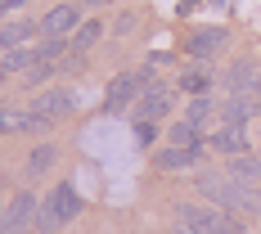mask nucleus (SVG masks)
<instances>
[{
	"mask_svg": "<svg viewBox=\"0 0 261 234\" xmlns=\"http://www.w3.org/2000/svg\"><path fill=\"white\" fill-rule=\"evenodd\" d=\"M32 63H41V50H23V45L18 50H5L0 54V77L5 72H27Z\"/></svg>",
	"mask_w": 261,
	"mask_h": 234,
	"instance_id": "nucleus-15",
	"label": "nucleus"
},
{
	"mask_svg": "<svg viewBox=\"0 0 261 234\" xmlns=\"http://www.w3.org/2000/svg\"><path fill=\"white\" fill-rule=\"evenodd\" d=\"M207 144L216 149V153H225V158L248 153V131H243V126H225V122H221V131H212Z\"/></svg>",
	"mask_w": 261,
	"mask_h": 234,
	"instance_id": "nucleus-9",
	"label": "nucleus"
},
{
	"mask_svg": "<svg viewBox=\"0 0 261 234\" xmlns=\"http://www.w3.org/2000/svg\"><path fill=\"white\" fill-rule=\"evenodd\" d=\"M198 158H203V149H176V144H171V149H158L153 153V167L158 171H185V167H194Z\"/></svg>",
	"mask_w": 261,
	"mask_h": 234,
	"instance_id": "nucleus-12",
	"label": "nucleus"
},
{
	"mask_svg": "<svg viewBox=\"0 0 261 234\" xmlns=\"http://www.w3.org/2000/svg\"><path fill=\"white\" fill-rule=\"evenodd\" d=\"M171 144H176V149H203L207 140H203V131H198V126L176 122V126H171Z\"/></svg>",
	"mask_w": 261,
	"mask_h": 234,
	"instance_id": "nucleus-19",
	"label": "nucleus"
},
{
	"mask_svg": "<svg viewBox=\"0 0 261 234\" xmlns=\"http://www.w3.org/2000/svg\"><path fill=\"white\" fill-rule=\"evenodd\" d=\"M153 86V68H135V72H122V77L108 86V95H104V108L108 113H122V108H130L144 90Z\"/></svg>",
	"mask_w": 261,
	"mask_h": 234,
	"instance_id": "nucleus-4",
	"label": "nucleus"
},
{
	"mask_svg": "<svg viewBox=\"0 0 261 234\" xmlns=\"http://www.w3.org/2000/svg\"><path fill=\"white\" fill-rule=\"evenodd\" d=\"M171 234H194V230H189V225H180V221H176V225H171Z\"/></svg>",
	"mask_w": 261,
	"mask_h": 234,
	"instance_id": "nucleus-25",
	"label": "nucleus"
},
{
	"mask_svg": "<svg viewBox=\"0 0 261 234\" xmlns=\"http://www.w3.org/2000/svg\"><path fill=\"white\" fill-rule=\"evenodd\" d=\"M86 5H90V9H99V5H108V0H86Z\"/></svg>",
	"mask_w": 261,
	"mask_h": 234,
	"instance_id": "nucleus-26",
	"label": "nucleus"
},
{
	"mask_svg": "<svg viewBox=\"0 0 261 234\" xmlns=\"http://www.w3.org/2000/svg\"><path fill=\"white\" fill-rule=\"evenodd\" d=\"M153 140H158V122H135V144L140 149H149Z\"/></svg>",
	"mask_w": 261,
	"mask_h": 234,
	"instance_id": "nucleus-24",
	"label": "nucleus"
},
{
	"mask_svg": "<svg viewBox=\"0 0 261 234\" xmlns=\"http://www.w3.org/2000/svg\"><path fill=\"white\" fill-rule=\"evenodd\" d=\"M99 36H104V23H99V18H86V23H81L72 36H68V41H72V54L95 50V41H99Z\"/></svg>",
	"mask_w": 261,
	"mask_h": 234,
	"instance_id": "nucleus-16",
	"label": "nucleus"
},
{
	"mask_svg": "<svg viewBox=\"0 0 261 234\" xmlns=\"http://www.w3.org/2000/svg\"><path fill=\"white\" fill-rule=\"evenodd\" d=\"M77 216H81V194L68 180H59L50 194H45L41 212H36V230H41V234H59L63 225H72Z\"/></svg>",
	"mask_w": 261,
	"mask_h": 234,
	"instance_id": "nucleus-2",
	"label": "nucleus"
},
{
	"mask_svg": "<svg viewBox=\"0 0 261 234\" xmlns=\"http://www.w3.org/2000/svg\"><path fill=\"white\" fill-rule=\"evenodd\" d=\"M54 162H59V149H54V144H36L32 158H27V171H32V176H41V171H50Z\"/></svg>",
	"mask_w": 261,
	"mask_h": 234,
	"instance_id": "nucleus-20",
	"label": "nucleus"
},
{
	"mask_svg": "<svg viewBox=\"0 0 261 234\" xmlns=\"http://www.w3.org/2000/svg\"><path fill=\"white\" fill-rule=\"evenodd\" d=\"M257 77H261V68H252L248 59H239L225 72V86H230V95H257Z\"/></svg>",
	"mask_w": 261,
	"mask_h": 234,
	"instance_id": "nucleus-11",
	"label": "nucleus"
},
{
	"mask_svg": "<svg viewBox=\"0 0 261 234\" xmlns=\"http://www.w3.org/2000/svg\"><path fill=\"white\" fill-rule=\"evenodd\" d=\"M32 108L59 122V117H68V113L77 108V95H72V90H45V95H36V104H32Z\"/></svg>",
	"mask_w": 261,
	"mask_h": 234,
	"instance_id": "nucleus-10",
	"label": "nucleus"
},
{
	"mask_svg": "<svg viewBox=\"0 0 261 234\" xmlns=\"http://www.w3.org/2000/svg\"><path fill=\"white\" fill-rule=\"evenodd\" d=\"M198 194L207 198L212 207H221V212H230V216H257L261 212V185L252 189V185H243L234 180V176H198Z\"/></svg>",
	"mask_w": 261,
	"mask_h": 234,
	"instance_id": "nucleus-1",
	"label": "nucleus"
},
{
	"mask_svg": "<svg viewBox=\"0 0 261 234\" xmlns=\"http://www.w3.org/2000/svg\"><path fill=\"white\" fill-rule=\"evenodd\" d=\"M27 113H9V108H0V135H9V131H23Z\"/></svg>",
	"mask_w": 261,
	"mask_h": 234,
	"instance_id": "nucleus-23",
	"label": "nucleus"
},
{
	"mask_svg": "<svg viewBox=\"0 0 261 234\" xmlns=\"http://www.w3.org/2000/svg\"><path fill=\"white\" fill-rule=\"evenodd\" d=\"M212 113H216V104H212L207 95H194V99H189V108H185V122H189V126H207V117Z\"/></svg>",
	"mask_w": 261,
	"mask_h": 234,
	"instance_id": "nucleus-17",
	"label": "nucleus"
},
{
	"mask_svg": "<svg viewBox=\"0 0 261 234\" xmlns=\"http://www.w3.org/2000/svg\"><path fill=\"white\" fill-rule=\"evenodd\" d=\"M221 45H225V32H216V27H203V32L189 36V54H194V59H207V54H216Z\"/></svg>",
	"mask_w": 261,
	"mask_h": 234,
	"instance_id": "nucleus-14",
	"label": "nucleus"
},
{
	"mask_svg": "<svg viewBox=\"0 0 261 234\" xmlns=\"http://www.w3.org/2000/svg\"><path fill=\"white\" fill-rule=\"evenodd\" d=\"M54 72H59V63H50V59H41V63H32V68L23 72V81H27V86H41V81H50Z\"/></svg>",
	"mask_w": 261,
	"mask_h": 234,
	"instance_id": "nucleus-22",
	"label": "nucleus"
},
{
	"mask_svg": "<svg viewBox=\"0 0 261 234\" xmlns=\"http://www.w3.org/2000/svg\"><path fill=\"white\" fill-rule=\"evenodd\" d=\"M225 176H234V180H243V185H252V189H257V185H261V158H257V153H234Z\"/></svg>",
	"mask_w": 261,
	"mask_h": 234,
	"instance_id": "nucleus-13",
	"label": "nucleus"
},
{
	"mask_svg": "<svg viewBox=\"0 0 261 234\" xmlns=\"http://www.w3.org/2000/svg\"><path fill=\"white\" fill-rule=\"evenodd\" d=\"M176 221H180V225H189L194 234H243L230 212H221V207H198V203L176 207Z\"/></svg>",
	"mask_w": 261,
	"mask_h": 234,
	"instance_id": "nucleus-3",
	"label": "nucleus"
},
{
	"mask_svg": "<svg viewBox=\"0 0 261 234\" xmlns=\"http://www.w3.org/2000/svg\"><path fill=\"white\" fill-rule=\"evenodd\" d=\"M257 108H261V95H230L225 108H221V122L225 126H243L248 117H257Z\"/></svg>",
	"mask_w": 261,
	"mask_h": 234,
	"instance_id": "nucleus-8",
	"label": "nucleus"
},
{
	"mask_svg": "<svg viewBox=\"0 0 261 234\" xmlns=\"http://www.w3.org/2000/svg\"><path fill=\"white\" fill-rule=\"evenodd\" d=\"M171 99H176V95H171V86H158V81H153V86L135 99V122H158V117H167Z\"/></svg>",
	"mask_w": 261,
	"mask_h": 234,
	"instance_id": "nucleus-6",
	"label": "nucleus"
},
{
	"mask_svg": "<svg viewBox=\"0 0 261 234\" xmlns=\"http://www.w3.org/2000/svg\"><path fill=\"white\" fill-rule=\"evenodd\" d=\"M36 212H41V203H36L27 189H18V194L9 198L5 216H0V234H27V230H36Z\"/></svg>",
	"mask_w": 261,
	"mask_h": 234,
	"instance_id": "nucleus-5",
	"label": "nucleus"
},
{
	"mask_svg": "<svg viewBox=\"0 0 261 234\" xmlns=\"http://www.w3.org/2000/svg\"><path fill=\"white\" fill-rule=\"evenodd\" d=\"M77 27H81L77 5H54V9H45V18H41V32L45 36H72Z\"/></svg>",
	"mask_w": 261,
	"mask_h": 234,
	"instance_id": "nucleus-7",
	"label": "nucleus"
},
{
	"mask_svg": "<svg viewBox=\"0 0 261 234\" xmlns=\"http://www.w3.org/2000/svg\"><path fill=\"white\" fill-rule=\"evenodd\" d=\"M0 216H5V207H0Z\"/></svg>",
	"mask_w": 261,
	"mask_h": 234,
	"instance_id": "nucleus-28",
	"label": "nucleus"
},
{
	"mask_svg": "<svg viewBox=\"0 0 261 234\" xmlns=\"http://www.w3.org/2000/svg\"><path fill=\"white\" fill-rule=\"evenodd\" d=\"M257 95H261V77H257Z\"/></svg>",
	"mask_w": 261,
	"mask_h": 234,
	"instance_id": "nucleus-27",
	"label": "nucleus"
},
{
	"mask_svg": "<svg viewBox=\"0 0 261 234\" xmlns=\"http://www.w3.org/2000/svg\"><path fill=\"white\" fill-rule=\"evenodd\" d=\"M32 32H36L32 23H5V27H0V54H5V50H18Z\"/></svg>",
	"mask_w": 261,
	"mask_h": 234,
	"instance_id": "nucleus-18",
	"label": "nucleus"
},
{
	"mask_svg": "<svg viewBox=\"0 0 261 234\" xmlns=\"http://www.w3.org/2000/svg\"><path fill=\"white\" fill-rule=\"evenodd\" d=\"M207 86H212V77L203 72V68H194V72H185V77H180L185 95H207Z\"/></svg>",
	"mask_w": 261,
	"mask_h": 234,
	"instance_id": "nucleus-21",
	"label": "nucleus"
}]
</instances>
